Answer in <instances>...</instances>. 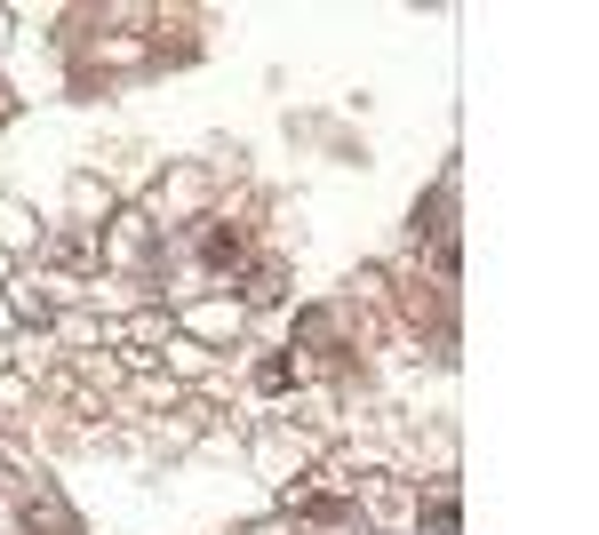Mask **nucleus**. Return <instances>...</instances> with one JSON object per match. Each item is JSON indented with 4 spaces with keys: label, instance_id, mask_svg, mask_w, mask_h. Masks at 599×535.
I'll use <instances>...</instances> for the list:
<instances>
[{
    "label": "nucleus",
    "instance_id": "nucleus-1",
    "mask_svg": "<svg viewBox=\"0 0 599 535\" xmlns=\"http://www.w3.org/2000/svg\"><path fill=\"white\" fill-rule=\"evenodd\" d=\"M240 248H248V240H240V233H224V224H216V233L200 240V257H208V264L224 272V264H240Z\"/></svg>",
    "mask_w": 599,
    "mask_h": 535
},
{
    "label": "nucleus",
    "instance_id": "nucleus-2",
    "mask_svg": "<svg viewBox=\"0 0 599 535\" xmlns=\"http://www.w3.org/2000/svg\"><path fill=\"white\" fill-rule=\"evenodd\" d=\"M456 527H463L456 496H432V503H424V535H456Z\"/></svg>",
    "mask_w": 599,
    "mask_h": 535
}]
</instances>
